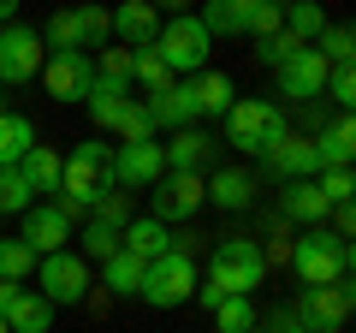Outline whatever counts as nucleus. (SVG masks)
Returning <instances> with one entry per match:
<instances>
[{
  "mask_svg": "<svg viewBox=\"0 0 356 333\" xmlns=\"http://www.w3.org/2000/svg\"><path fill=\"white\" fill-rule=\"evenodd\" d=\"M107 191H113V149L107 143H77L60 161V208L65 215H83Z\"/></svg>",
  "mask_w": 356,
  "mask_h": 333,
  "instance_id": "f257e3e1",
  "label": "nucleus"
},
{
  "mask_svg": "<svg viewBox=\"0 0 356 333\" xmlns=\"http://www.w3.org/2000/svg\"><path fill=\"white\" fill-rule=\"evenodd\" d=\"M291 268H297V280H303V292L309 286H344L350 268H356V256H350V244H344L339 232L309 226L303 238H297V250H291Z\"/></svg>",
  "mask_w": 356,
  "mask_h": 333,
  "instance_id": "f03ea898",
  "label": "nucleus"
},
{
  "mask_svg": "<svg viewBox=\"0 0 356 333\" xmlns=\"http://www.w3.org/2000/svg\"><path fill=\"white\" fill-rule=\"evenodd\" d=\"M267 280V250L255 238H220L208 256V286L220 297H250Z\"/></svg>",
  "mask_w": 356,
  "mask_h": 333,
  "instance_id": "7ed1b4c3",
  "label": "nucleus"
},
{
  "mask_svg": "<svg viewBox=\"0 0 356 333\" xmlns=\"http://www.w3.org/2000/svg\"><path fill=\"white\" fill-rule=\"evenodd\" d=\"M226 137H232V149H243V155H267V149H280L285 137H291V125H285V114L273 102H232L226 107Z\"/></svg>",
  "mask_w": 356,
  "mask_h": 333,
  "instance_id": "20e7f679",
  "label": "nucleus"
},
{
  "mask_svg": "<svg viewBox=\"0 0 356 333\" xmlns=\"http://www.w3.org/2000/svg\"><path fill=\"white\" fill-rule=\"evenodd\" d=\"M208 48H214V36L202 30V18H191V13L161 18L154 54H161V65H166L172 77H184V72H202V65H208Z\"/></svg>",
  "mask_w": 356,
  "mask_h": 333,
  "instance_id": "39448f33",
  "label": "nucleus"
},
{
  "mask_svg": "<svg viewBox=\"0 0 356 333\" xmlns=\"http://www.w3.org/2000/svg\"><path fill=\"white\" fill-rule=\"evenodd\" d=\"M196 262L191 256H178V250H166L161 262H149V274H143V304H154V309H178V304H191L196 297Z\"/></svg>",
  "mask_w": 356,
  "mask_h": 333,
  "instance_id": "423d86ee",
  "label": "nucleus"
},
{
  "mask_svg": "<svg viewBox=\"0 0 356 333\" xmlns=\"http://www.w3.org/2000/svg\"><path fill=\"white\" fill-rule=\"evenodd\" d=\"M36 292L48 297L54 309H60V304H83V292H89V262L77 256V250H60V256H42Z\"/></svg>",
  "mask_w": 356,
  "mask_h": 333,
  "instance_id": "0eeeda50",
  "label": "nucleus"
},
{
  "mask_svg": "<svg viewBox=\"0 0 356 333\" xmlns=\"http://www.w3.org/2000/svg\"><path fill=\"white\" fill-rule=\"evenodd\" d=\"M42 60H48V48H42V36L30 24L0 30V84H30L42 72Z\"/></svg>",
  "mask_w": 356,
  "mask_h": 333,
  "instance_id": "6e6552de",
  "label": "nucleus"
},
{
  "mask_svg": "<svg viewBox=\"0 0 356 333\" xmlns=\"http://www.w3.org/2000/svg\"><path fill=\"white\" fill-rule=\"evenodd\" d=\"M42 90L54 102H83L95 90V60L89 54H48L42 60Z\"/></svg>",
  "mask_w": 356,
  "mask_h": 333,
  "instance_id": "1a4fd4ad",
  "label": "nucleus"
},
{
  "mask_svg": "<svg viewBox=\"0 0 356 333\" xmlns=\"http://www.w3.org/2000/svg\"><path fill=\"white\" fill-rule=\"evenodd\" d=\"M24 250L30 256H60L65 250V238H72V215H65L60 203H30L24 208Z\"/></svg>",
  "mask_w": 356,
  "mask_h": 333,
  "instance_id": "9d476101",
  "label": "nucleus"
},
{
  "mask_svg": "<svg viewBox=\"0 0 356 333\" xmlns=\"http://www.w3.org/2000/svg\"><path fill=\"white\" fill-rule=\"evenodd\" d=\"M297 316H303L309 333H339L350 321V286H309L297 297Z\"/></svg>",
  "mask_w": 356,
  "mask_h": 333,
  "instance_id": "9b49d317",
  "label": "nucleus"
},
{
  "mask_svg": "<svg viewBox=\"0 0 356 333\" xmlns=\"http://www.w3.org/2000/svg\"><path fill=\"white\" fill-rule=\"evenodd\" d=\"M196 208H202V179L196 173H161V185H154V215L161 226H172V220H191Z\"/></svg>",
  "mask_w": 356,
  "mask_h": 333,
  "instance_id": "f8f14e48",
  "label": "nucleus"
},
{
  "mask_svg": "<svg viewBox=\"0 0 356 333\" xmlns=\"http://www.w3.org/2000/svg\"><path fill=\"white\" fill-rule=\"evenodd\" d=\"M327 72H332V65L321 60L315 48H297L273 77H280V95H291V102H315V95H327Z\"/></svg>",
  "mask_w": 356,
  "mask_h": 333,
  "instance_id": "ddd939ff",
  "label": "nucleus"
},
{
  "mask_svg": "<svg viewBox=\"0 0 356 333\" xmlns=\"http://www.w3.org/2000/svg\"><path fill=\"white\" fill-rule=\"evenodd\" d=\"M161 173H166L161 143H119V149H113V185L143 191V185H161Z\"/></svg>",
  "mask_w": 356,
  "mask_h": 333,
  "instance_id": "4468645a",
  "label": "nucleus"
},
{
  "mask_svg": "<svg viewBox=\"0 0 356 333\" xmlns=\"http://www.w3.org/2000/svg\"><path fill=\"white\" fill-rule=\"evenodd\" d=\"M149 119H154V131H191L196 119V95H191V84H172V90H161V95H149Z\"/></svg>",
  "mask_w": 356,
  "mask_h": 333,
  "instance_id": "2eb2a0df",
  "label": "nucleus"
},
{
  "mask_svg": "<svg viewBox=\"0 0 356 333\" xmlns=\"http://www.w3.org/2000/svg\"><path fill=\"white\" fill-rule=\"evenodd\" d=\"M202 203L226 208V215H243V208L255 203V179L243 173V166H220L214 179H202Z\"/></svg>",
  "mask_w": 356,
  "mask_h": 333,
  "instance_id": "dca6fc26",
  "label": "nucleus"
},
{
  "mask_svg": "<svg viewBox=\"0 0 356 333\" xmlns=\"http://www.w3.org/2000/svg\"><path fill=\"white\" fill-rule=\"evenodd\" d=\"M107 18H113L119 42H125L131 54L154 48V36H161V13H154V6H143V0H131V6H119V13H107Z\"/></svg>",
  "mask_w": 356,
  "mask_h": 333,
  "instance_id": "f3484780",
  "label": "nucleus"
},
{
  "mask_svg": "<svg viewBox=\"0 0 356 333\" xmlns=\"http://www.w3.org/2000/svg\"><path fill=\"white\" fill-rule=\"evenodd\" d=\"M208 155H214V137H202V131H178L172 143H161V161H166V173H196V179H202Z\"/></svg>",
  "mask_w": 356,
  "mask_h": 333,
  "instance_id": "a211bd4d",
  "label": "nucleus"
},
{
  "mask_svg": "<svg viewBox=\"0 0 356 333\" xmlns=\"http://www.w3.org/2000/svg\"><path fill=\"white\" fill-rule=\"evenodd\" d=\"M267 166H273L285 185H291V179H315V173H321V161H315V137H285L280 149H267Z\"/></svg>",
  "mask_w": 356,
  "mask_h": 333,
  "instance_id": "6ab92c4d",
  "label": "nucleus"
},
{
  "mask_svg": "<svg viewBox=\"0 0 356 333\" xmlns=\"http://www.w3.org/2000/svg\"><path fill=\"white\" fill-rule=\"evenodd\" d=\"M119 250L137 256V262H161L166 250H172V232H166L161 220H131V226L119 232Z\"/></svg>",
  "mask_w": 356,
  "mask_h": 333,
  "instance_id": "aec40b11",
  "label": "nucleus"
},
{
  "mask_svg": "<svg viewBox=\"0 0 356 333\" xmlns=\"http://www.w3.org/2000/svg\"><path fill=\"white\" fill-rule=\"evenodd\" d=\"M83 107H89V119L102 131H113L119 125V114L131 107V84H113V77H95V90L83 95Z\"/></svg>",
  "mask_w": 356,
  "mask_h": 333,
  "instance_id": "412c9836",
  "label": "nucleus"
},
{
  "mask_svg": "<svg viewBox=\"0 0 356 333\" xmlns=\"http://www.w3.org/2000/svg\"><path fill=\"white\" fill-rule=\"evenodd\" d=\"M350 149H356V125H350V114H339V119H332V125L315 137L321 173H327V166H350Z\"/></svg>",
  "mask_w": 356,
  "mask_h": 333,
  "instance_id": "4be33fe9",
  "label": "nucleus"
},
{
  "mask_svg": "<svg viewBox=\"0 0 356 333\" xmlns=\"http://www.w3.org/2000/svg\"><path fill=\"white\" fill-rule=\"evenodd\" d=\"M280 208H285L291 220H309V226H321L332 203L315 191V179H291V185H285V196H280Z\"/></svg>",
  "mask_w": 356,
  "mask_h": 333,
  "instance_id": "5701e85b",
  "label": "nucleus"
},
{
  "mask_svg": "<svg viewBox=\"0 0 356 333\" xmlns=\"http://www.w3.org/2000/svg\"><path fill=\"white\" fill-rule=\"evenodd\" d=\"M18 179L30 185V196H36V191H60V155H54L48 143H36V149L18 161Z\"/></svg>",
  "mask_w": 356,
  "mask_h": 333,
  "instance_id": "b1692460",
  "label": "nucleus"
},
{
  "mask_svg": "<svg viewBox=\"0 0 356 333\" xmlns=\"http://www.w3.org/2000/svg\"><path fill=\"white\" fill-rule=\"evenodd\" d=\"M36 149V125L24 114H0V166H18Z\"/></svg>",
  "mask_w": 356,
  "mask_h": 333,
  "instance_id": "393cba45",
  "label": "nucleus"
},
{
  "mask_svg": "<svg viewBox=\"0 0 356 333\" xmlns=\"http://www.w3.org/2000/svg\"><path fill=\"white\" fill-rule=\"evenodd\" d=\"M191 95H196V114H214V119H226V107L238 102V90H232L226 72H202L191 84Z\"/></svg>",
  "mask_w": 356,
  "mask_h": 333,
  "instance_id": "a878e982",
  "label": "nucleus"
},
{
  "mask_svg": "<svg viewBox=\"0 0 356 333\" xmlns=\"http://www.w3.org/2000/svg\"><path fill=\"white\" fill-rule=\"evenodd\" d=\"M250 6H255V0H208L202 30H208V36H214V30H226V36H243V30H250Z\"/></svg>",
  "mask_w": 356,
  "mask_h": 333,
  "instance_id": "bb28decb",
  "label": "nucleus"
},
{
  "mask_svg": "<svg viewBox=\"0 0 356 333\" xmlns=\"http://www.w3.org/2000/svg\"><path fill=\"white\" fill-rule=\"evenodd\" d=\"M131 84H143L149 95H161V90H172L178 77L161 65V54H154V48H143V54H131Z\"/></svg>",
  "mask_w": 356,
  "mask_h": 333,
  "instance_id": "cd10ccee",
  "label": "nucleus"
},
{
  "mask_svg": "<svg viewBox=\"0 0 356 333\" xmlns=\"http://www.w3.org/2000/svg\"><path fill=\"white\" fill-rule=\"evenodd\" d=\"M72 30H77V54H83V48H107L113 18H107L102 6H83V13H72Z\"/></svg>",
  "mask_w": 356,
  "mask_h": 333,
  "instance_id": "c85d7f7f",
  "label": "nucleus"
},
{
  "mask_svg": "<svg viewBox=\"0 0 356 333\" xmlns=\"http://www.w3.org/2000/svg\"><path fill=\"white\" fill-rule=\"evenodd\" d=\"M143 274H149V262H137V256H125V250H119V256L107 262V292L137 297V292H143Z\"/></svg>",
  "mask_w": 356,
  "mask_h": 333,
  "instance_id": "c756f323",
  "label": "nucleus"
},
{
  "mask_svg": "<svg viewBox=\"0 0 356 333\" xmlns=\"http://www.w3.org/2000/svg\"><path fill=\"white\" fill-rule=\"evenodd\" d=\"M30 268H36V256L24 250V238H0V280H6V286H24Z\"/></svg>",
  "mask_w": 356,
  "mask_h": 333,
  "instance_id": "7c9ffc66",
  "label": "nucleus"
},
{
  "mask_svg": "<svg viewBox=\"0 0 356 333\" xmlns=\"http://www.w3.org/2000/svg\"><path fill=\"white\" fill-rule=\"evenodd\" d=\"M83 262H113L119 256V232L113 226H102V220H89L83 226V250H77Z\"/></svg>",
  "mask_w": 356,
  "mask_h": 333,
  "instance_id": "2f4dec72",
  "label": "nucleus"
},
{
  "mask_svg": "<svg viewBox=\"0 0 356 333\" xmlns=\"http://www.w3.org/2000/svg\"><path fill=\"white\" fill-rule=\"evenodd\" d=\"M321 30H327V13H321V6H291V13H285V36H297L303 48L321 42Z\"/></svg>",
  "mask_w": 356,
  "mask_h": 333,
  "instance_id": "473e14b6",
  "label": "nucleus"
},
{
  "mask_svg": "<svg viewBox=\"0 0 356 333\" xmlns=\"http://www.w3.org/2000/svg\"><path fill=\"white\" fill-rule=\"evenodd\" d=\"M214 321H220V333H255V327H261L250 297H226V304L214 309Z\"/></svg>",
  "mask_w": 356,
  "mask_h": 333,
  "instance_id": "72a5a7b5",
  "label": "nucleus"
},
{
  "mask_svg": "<svg viewBox=\"0 0 356 333\" xmlns=\"http://www.w3.org/2000/svg\"><path fill=\"white\" fill-rule=\"evenodd\" d=\"M321 60L327 65H350V54H356V36H350V24H327L321 30Z\"/></svg>",
  "mask_w": 356,
  "mask_h": 333,
  "instance_id": "f704fd0d",
  "label": "nucleus"
},
{
  "mask_svg": "<svg viewBox=\"0 0 356 333\" xmlns=\"http://www.w3.org/2000/svg\"><path fill=\"white\" fill-rule=\"evenodd\" d=\"M30 203H36V196H30L24 179H18V166H0V215H24Z\"/></svg>",
  "mask_w": 356,
  "mask_h": 333,
  "instance_id": "c9c22d12",
  "label": "nucleus"
},
{
  "mask_svg": "<svg viewBox=\"0 0 356 333\" xmlns=\"http://www.w3.org/2000/svg\"><path fill=\"white\" fill-rule=\"evenodd\" d=\"M113 131H119L125 143H154V119H149V107H143V102H131L125 114H119Z\"/></svg>",
  "mask_w": 356,
  "mask_h": 333,
  "instance_id": "e433bc0d",
  "label": "nucleus"
},
{
  "mask_svg": "<svg viewBox=\"0 0 356 333\" xmlns=\"http://www.w3.org/2000/svg\"><path fill=\"white\" fill-rule=\"evenodd\" d=\"M280 30H285V13H280V6H267V0H255V6H250V36L273 42Z\"/></svg>",
  "mask_w": 356,
  "mask_h": 333,
  "instance_id": "4c0bfd02",
  "label": "nucleus"
},
{
  "mask_svg": "<svg viewBox=\"0 0 356 333\" xmlns=\"http://www.w3.org/2000/svg\"><path fill=\"white\" fill-rule=\"evenodd\" d=\"M315 191L327 196V203H350V166H327V173H315Z\"/></svg>",
  "mask_w": 356,
  "mask_h": 333,
  "instance_id": "58836bf2",
  "label": "nucleus"
},
{
  "mask_svg": "<svg viewBox=\"0 0 356 333\" xmlns=\"http://www.w3.org/2000/svg\"><path fill=\"white\" fill-rule=\"evenodd\" d=\"M95 220H102V226H113V232H125V226H131V208H125V196H119V191H107L102 203H95Z\"/></svg>",
  "mask_w": 356,
  "mask_h": 333,
  "instance_id": "ea45409f",
  "label": "nucleus"
},
{
  "mask_svg": "<svg viewBox=\"0 0 356 333\" xmlns=\"http://www.w3.org/2000/svg\"><path fill=\"white\" fill-rule=\"evenodd\" d=\"M327 95H332L339 107L356 102V72H350V65H332V72H327Z\"/></svg>",
  "mask_w": 356,
  "mask_h": 333,
  "instance_id": "a19ab883",
  "label": "nucleus"
},
{
  "mask_svg": "<svg viewBox=\"0 0 356 333\" xmlns=\"http://www.w3.org/2000/svg\"><path fill=\"white\" fill-rule=\"evenodd\" d=\"M297 48H303V42H297V36H285V30H280V36H273V42H261V60H267V65H273V72H280V65H285V60H291V54H297Z\"/></svg>",
  "mask_w": 356,
  "mask_h": 333,
  "instance_id": "79ce46f5",
  "label": "nucleus"
},
{
  "mask_svg": "<svg viewBox=\"0 0 356 333\" xmlns=\"http://www.w3.org/2000/svg\"><path fill=\"white\" fill-rule=\"evenodd\" d=\"M267 333H309V327H303L297 309H273V316H267Z\"/></svg>",
  "mask_w": 356,
  "mask_h": 333,
  "instance_id": "37998d69",
  "label": "nucleus"
},
{
  "mask_svg": "<svg viewBox=\"0 0 356 333\" xmlns=\"http://www.w3.org/2000/svg\"><path fill=\"white\" fill-rule=\"evenodd\" d=\"M327 215H332V226H339V238H344V232H356V208L350 203H332Z\"/></svg>",
  "mask_w": 356,
  "mask_h": 333,
  "instance_id": "c03bdc74",
  "label": "nucleus"
},
{
  "mask_svg": "<svg viewBox=\"0 0 356 333\" xmlns=\"http://www.w3.org/2000/svg\"><path fill=\"white\" fill-rule=\"evenodd\" d=\"M13 24V0H0V30Z\"/></svg>",
  "mask_w": 356,
  "mask_h": 333,
  "instance_id": "a18cd8bd",
  "label": "nucleus"
},
{
  "mask_svg": "<svg viewBox=\"0 0 356 333\" xmlns=\"http://www.w3.org/2000/svg\"><path fill=\"white\" fill-rule=\"evenodd\" d=\"M0 333H6V321H0Z\"/></svg>",
  "mask_w": 356,
  "mask_h": 333,
  "instance_id": "49530a36",
  "label": "nucleus"
},
{
  "mask_svg": "<svg viewBox=\"0 0 356 333\" xmlns=\"http://www.w3.org/2000/svg\"><path fill=\"white\" fill-rule=\"evenodd\" d=\"M255 333H267V327H255Z\"/></svg>",
  "mask_w": 356,
  "mask_h": 333,
  "instance_id": "de8ad7c7",
  "label": "nucleus"
},
{
  "mask_svg": "<svg viewBox=\"0 0 356 333\" xmlns=\"http://www.w3.org/2000/svg\"><path fill=\"white\" fill-rule=\"evenodd\" d=\"M0 114H6V107H0Z\"/></svg>",
  "mask_w": 356,
  "mask_h": 333,
  "instance_id": "09e8293b",
  "label": "nucleus"
}]
</instances>
